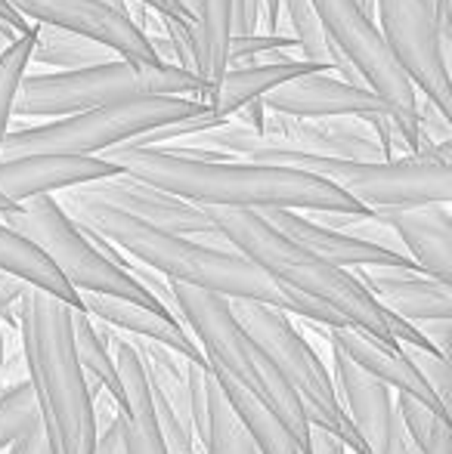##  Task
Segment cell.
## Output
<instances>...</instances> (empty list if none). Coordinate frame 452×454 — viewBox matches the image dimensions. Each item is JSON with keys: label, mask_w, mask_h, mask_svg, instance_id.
<instances>
[{"label": "cell", "mask_w": 452, "mask_h": 454, "mask_svg": "<svg viewBox=\"0 0 452 454\" xmlns=\"http://www.w3.org/2000/svg\"><path fill=\"white\" fill-rule=\"evenodd\" d=\"M183 96L205 102V84L193 72L177 66H137L127 59H109L81 72H41L25 74L12 106V118H68L115 102Z\"/></svg>", "instance_id": "8992f818"}, {"label": "cell", "mask_w": 452, "mask_h": 454, "mask_svg": "<svg viewBox=\"0 0 452 454\" xmlns=\"http://www.w3.org/2000/svg\"><path fill=\"white\" fill-rule=\"evenodd\" d=\"M329 359H332V371H335V377H332L335 395H338L341 411L347 414V420L353 424L356 436L362 439L369 454H387L393 430L400 427L397 395H393V389H387L381 380L366 374V371L350 362L338 347H332Z\"/></svg>", "instance_id": "2e32d148"}, {"label": "cell", "mask_w": 452, "mask_h": 454, "mask_svg": "<svg viewBox=\"0 0 452 454\" xmlns=\"http://www.w3.org/2000/svg\"><path fill=\"white\" fill-rule=\"evenodd\" d=\"M326 331H329L332 347H338L350 362L360 364L366 374H372L375 380H381L387 389H393V393H400V395H409V399L428 405L431 411L449 418V411L440 408V402H437L434 393L424 387V380L416 374V368L400 356V349L391 353V349L378 347L372 337L360 334L356 328H326Z\"/></svg>", "instance_id": "7402d4cb"}, {"label": "cell", "mask_w": 452, "mask_h": 454, "mask_svg": "<svg viewBox=\"0 0 452 454\" xmlns=\"http://www.w3.org/2000/svg\"><path fill=\"white\" fill-rule=\"evenodd\" d=\"M264 108L289 118H356V121H375L381 114H391L385 102L366 87H353L341 78H332V72H316L295 78L289 84L276 87L264 96Z\"/></svg>", "instance_id": "9a60e30c"}, {"label": "cell", "mask_w": 452, "mask_h": 454, "mask_svg": "<svg viewBox=\"0 0 452 454\" xmlns=\"http://www.w3.org/2000/svg\"><path fill=\"white\" fill-rule=\"evenodd\" d=\"M56 204L66 210V216L72 223L97 232L99 239H106L109 245L118 247L127 260L164 275L168 281L199 287V291L218 294V297L254 300V303L273 306L279 312L289 309L282 287L266 278L260 270H254L235 251H224V247L202 245L195 239H183V235L152 229L139 220H131L121 210H112L106 204L91 201V198L75 195L72 189L59 192Z\"/></svg>", "instance_id": "7a4b0ae2"}, {"label": "cell", "mask_w": 452, "mask_h": 454, "mask_svg": "<svg viewBox=\"0 0 452 454\" xmlns=\"http://www.w3.org/2000/svg\"><path fill=\"white\" fill-rule=\"evenodd\" d=\"M226 306L239 322V328L258 343L260 353L285 377V383L301 395L307 424L332 433L347 451L369 454L362 439L356 436L353 424L347 420V414L341 411L335 383L329 377V364L313 353V347L304 340V334L291 325V318L285 312L273 309V306L242 297H226Z\"/></svg>", "instance_id": "ba28073f"}, {"label": "cell", "mask_w": 452, "mask_h": 454, "mask_svg": "<svg viewBox=\"0 0 452 454\" xmlns=\"http://www.w3.org/2000/svg\"><path fill=\"white\" fill-rule=\"evenodd\" d=\"M109 59H115L112 50H106L103 43L91 41V37L37 25L35 50H31V62H37V66L56 68V72H81V68L103 66Z\"/></svg>", "instance_id": "4316f807"}, {"label": "cell", "mask_w": 452, "mask_h": 454, "mask_svg": "<svg viewBox=\"0 0 452 454\" xmlns=\"http://www.w3.org/2000/svg\"><path fill=\"white\" fill-rule=\"evenodd\" d=\"M170 287H174L183 325L199 343L214 380L220 387L242 389V393L254 395L260 405L270 408L279 424L295 436L297 449L307 454L310 424L304 418L301 395L285 383V377L260 353L258 343L239 328V322L226 306V297L177 285V281H170Z\"/></svg>", "instance_id": "5b68a950"}, {"label": "cell", "mask_w": 452, "mask_h": 454, "mask_svg": "<svg viewBox=\"0 0 452 454\" xmlns=\"http://www.w3.org/2000/svg\"><path fill=\"white\" fill-rule=\"evenodd\" d=\"M127 337V334H124ZM143 362V374L152 395V418L168 454H199L193 433V402H189L186 359L155 340L127 337Z\"/></svg>", "instance_id": "5bb4252c"}, {"label": "cell", "mask_w": 452, "mask_h": 454, "mask_svg": "<svg viewBox=\"0 0 452 454\" xmlns=\"http://www.w3.org/2000/svg\"><path fill=\"white\" fill-rule=\"evenodd\" d=\"M6 229L22 235L25 241L37 247L53 263V270L68 281L78 294H106V297H124L133 303H143L149 309H162L137 281L124 270L112 266L97 247L87 241V235L66 216V210L56 204L53 195L31 198L19 204L12 214L0 216ZM164 312V309H162ZM168 316V312H164Z\"/></svg>", "instance_id": "9c48e42d"}, {"label": "cell", "mask_w": 452, "mask_h": 454, "mask_svg": "<svg viewBox=\"0 0 452 454\" xmlns=\"http://www.w3.org/2000/svg\"><path fill=\"white\" fill-rule=\"evenodd\" d=\"M375 12L387 50L416 93H422L443 121H452L449 47L437 31L434 0H375Z\"/></svg>", "instance_id": "8fae6325"}, {"label": "cell", "mask_w": 452, "mask_h": 454, "mask_svg": "<svg viewBox=\"0 0 452 454\" xmlns=\"http://www.w3.org/2000/svg\"><path fill=\"white\" fill-rule=\"evenodd\" d=\"M183 4H186V6H189V10H193V12L199 10V0H183Z\"/></svg>", "instance_id": "c3c4849f"}, {"label": "cell", "mask_w": 452, "mask_h": 454, "mask_svg": "<svg viewBox=\"0 0 452 454\" xmlns=\"http://www.w3.org/2000/svg\"><path fill=\"white\" fill-rule=\"evenodd\" d=\"M81 309L97 322L109 325V328L121 331L127 337H139V340H155L170 347L174 353H180L186 362L205 364L199 343L193 340L186 328L174 322L170 316H164L162 309H149L143 303H133L124 297H106V294H78Z\"/></svg>", "instance_id": "44dd1931"}, {"label": "cell", "mask_w": 452, "mask_h": 454, "mask_svg": "<svg viewBox=\"0 0 452 454\" xmlns=\"http://www.w3.org/2000/svg\"><path fill=\"white\" fill-rule=\"evenodd\" d=\"M25 291H28V285L22 278L0 272V328L6 325L12 334H19V303H22Z\"/></svg>", "instance_id": "8d00e7d4"}, {"label": "cell", "mask_w": 452, "mask_h": 454, "mask_svg": "<svg viewBox=\"0 0 452 454\" xmlns=\"http://www.w3.org/2000/svg\"><path fill=\"white\" fill-rule=\"evenodd\" d=\"M4 454H50L41 424H35L31 430H25L22 436H19L16 442L10 445V451H4Z\"/></svg>", "instance_id": "60d3db41"}, {"label": "cell", "mask_w": 452, "mask_h": 454, "mask_svg": "<svg viewBox=\"0 0 452 454\" xmlns=\"http://www.w3.org/2000/svg\"><path fill=\"white\" fill-rule=\"evenodd\" d=\"M387 454H418L416 445L409 442V436H406L403 430V420H400V427L393 430V439H391V449H387Z\"/></svg>", "instance_id": "ee69618b"}, {"label": "cell", "mask_w": 452, "mask_h": 454, "mask_svg": "<svg viewBox=\"0 0 452 454\" xmlns=\"http://www.w3.org/2000/svg\"><path fill=\"white\" fill-rule=\"evenodd\" d=\"M72 343H75V359L84 374V387L91 399L97 402L99 395H109L112 405H121V387H118V371H115L112 353L103 343V337L93 328V318L84 309H72Z\"/></svg>", "instance_id": "484cf974"}, {"label": "cell", "mask_w": 452, "mask_h": 454, "mask_svg": "<svg viewBox=\"0 0 452 454\" xmlns=\"http://www.w3.org/2000/svg\"><path fill=\"white\" fill-rule=\"evenodd\" d=\"M350 275L372 294L381 309L406 322L452 318V285L431 278L416 266H366L350 270Z\"/></svg>", "instance_id": "ac0fdd59"}, {"label": "cell", "mask_w": 452, "mask_h": 454, "mask_svg": "<svg viewBox=\"0 0 452 454\" xmlns=\"http://www.w3.org/2000/svg\"><path fill=\"white\" fill-rule=\"evenodd\" d=\"M322 31L344 59L350 62L360 81L391 112L406 152H418V93L397 59L387 50L378 25L356 0H310Z\"/></svg>", "instance_id": "30bf717a"}, {"label": "cell", "mask_w": 452, "mask_h": 454, "mask_svg": "<svg viewBox=\"0 0 452 454\" xmlns=\"http://www.w3.org/2000/svg\"><path fill=\"white\" fill-rule=\"evenodd\" d=\"M124 4H137L143 10H152L158 19H170L180 25H195V12L189 10L183 0H124Z\"/></svg>", "instance_id": "f35d334b"}, {"label": "cell", "mask_w": 452, "mask_h": 454, "mask_svg": "<svg viewBox=\"0 0 452 454\" xmlns=\"http://www.w3.org/2000/svg\"><path fill=\"white\" fill-rule=\"evenodd\" d=\"M118 427L124 439V454H168L155 430V420H137L118 411Z\"/></svg>", "instance_id": "e575fe53"}, {"label": "cell", "mask_w": 452, "mask_h": 454, "mask_svg": "<svg viewBox=\"0 0 452 454\" xmlns=\"http://www.w3.org/2000/svg\"><path fill=\"white\" fill-rule=\"evenodd\" d=\"M254 214L264 216V220L270 223L276 232H282L285 239L307 247L310 254H316L320 260L338 266L344 272L366 270V266H416L409 257H403V254H391L375 245H366V241H356V239H350V235L335 232V229H326V226H320V223L307 220V216L297 214V210H254Z\"/></svg>", "instance_id": "d6986e66"}, {"label": "cell", "mask_w": 452, "mask_h": 454, "mask_svg": "<svg viewBox=\"0 0 452 454\" xmlns=\"http://www.w3.org/2000/svg\"><path fill=\"white\" fill-rule=\"evenodd\" d=\"M19 347L50 454H93L97 414L75 359L72 306L28 285L19 303Z\"/></svg>", "instance_id": "3957f363"}, {"label": "cell", "mask_w": 452, "mask_h": 454, "mask_svg": "<svg viewBox=\"0 0 452 454\" xmlns=\"http://www.w3.org/2000/svg\"><path fill=\"white\" fill-rule=\"evenodd\" d=\"M93 454H124V439H121L118 414H115L112 424L97 427V449Z\"/></svg>", "instance_id": "ab89813d"}, {"label": "cell", "mask_w": 452, "mask_h": 454, "mask_svg": "<svg viewBox=\"0 0 452 454\" xmlns=\"http://www.w3.org/2000/svg\"><path fill=\"white\" fill-rule=\"evenodd\" d=\"M418 328V334L431 343L437 356L449 359V349H452V318H431V322H412Z\"/></svg>", "instance_id": "74e56055"}, {"label": "cell", "mask_w": 452, "mask_h": 454, "mask_svg": "<svg viewBox=\"0 0 452 454\" xmlns=\"http://www.w3.org/2000/svg\"><path fill=\"white\" fill-rule=\"evenodd\" d=\"M264 0H229V37L260 35Z\"/></svg>", "instance_id": "d590c367"}, {"label": "cell", "mask_w": 452, "mask_h": 454, "mask_svg": "<svg viewBox=\"0 0 452 454\" xmlns=\"http://www.w3.org/2000/svg\"><path fill=\"white\" fill-rule=\"evenodd\" d=\"M16 207H19V204H12L10 198L0 195V216H4V214H12V210H16Z\"/></svg>", "instance_id": "bcb514c9"}, {"label": "cell", "mask_w": 452, "mask_h": 454, "mask_svg": "<svg viewBox=\"0 0 452 454\" xmlns=\"http://www.w3.org/2000/svg\"><path fill=\"white\" fill-rule=\"evenodd\" d=\"M307 454H350V451L344 449V442H338V439H335L332 433L316 430V427H310Z\"/></svg>", "instance_id": "b9f144b4"}, {"label": "cell", "mask_w": 452, "mask_h": 454, "mask_svg": "<svg viewBox=\"0 0 452 454\" xmlns=\"http://www.w3.org/2000/svg\"><path fill=\"white\" fill-rule=\"evenodd\" d=\"M121 170L106 158L78 155H16L0 158V195L12 204H25L31 198L68 192L78 185L118 176Z\"/></svg>", "instance_id": "e0dca14e"}, {"label": "cell", "mask_w": 452, "mask_h": 454, "mask_svg": "<svg viewBox=\"0 0 452 454\" xmlns=\"http://www.w3.org/2000/svg\"><path fill=\"white\" fill-rule=\"evenodd\" d=\"M208 220L218 226L239 257H245L254 270H260L279 287L297 291L310 300H320L332 312H338L350 328L372 337L378 347L397 353V343L387 334L385 309L372 300V294L360 285L350 272L326 263L307 247L295 245L282 232L270 226L254 210H229V207H202Z\"/></svg>", "instance_id": "277c9868"}, {"label": "cell", "mask_w": 452, "mask_h": 454, "mask_svg": "<svg viewBox=\"0 0 452 454\" xmlns=\"http://www.w3.org/2000/svg\"><path fill=\"white\" fill-rule=\"evenodd\" d=\"M264 31L260 35H279V0H264Z\"/></svg>", "instance_id": "7bdbcfd3"}, {"label": "cell", "mask_w": 452, "mask_h": 454, "mask_svg": "<svg viewBox=\"0 0 452 454\" xmlns=\"http://www.w3.org/2000/svg\"><path fill=\"white\" fill-rule=\"evenodd\" d=\"M208 445L205 454H258L251 436L245 433V427L239 424V418L229 408L226 395L220 393V387L211 380L208 389Z\"/></svg>", "instance_id": "4dcf8cb0"}, {"label": "cell", "mask_w": 452, "mask_h": 454, "mask_svg": "<svg viewBox=\"0 0 452 454\" xmlns=\"http://www.w3.org/2000/svg\"><path fill=\"white\" fill-rule=\"evenodd\" d=\"M0 272L16 275L25 285L62 300V303L72 306V309H81L78 291L53 270V263H50L31 241H25L22 235H16L12 229H6L4 223H0Z\"/></svg>", "instance_id": "cb8c5ba5"}, {"label": "cell", "mask_w": 452, "mask_h": 454, "mask_svg": "<svg viewBox=\"0 0 452 454\" xmlns=\"http://www.w3.org/2000/svg\"><path fill=\"white\" fill-rule=\"evenodd\" d=\"M109 164L131 180L180 198L195 207L229 210H297V214H369L320 176L251 161H189L164 149L118 145Z\"/></svg>", "instance_id": "6da1fadb"}, {"label": "cell", "mask_w": 452, "mask_h": 454, "mask_svg": "<svg viewBox=\"0 0 452 454\" xmlns=\"http://www.w3.org/2000/svg\"><path fill=\"white\" fill-rule=\"evenodd\" d=\"M297 53L295 37L289 35H248V37H229L226 43V72L229 68L258 62L260 56H289ZM291 59V56H289ZM297 59V56H295Z\"/></svg>", "instance_id": "d6a6232c"}, {"label": "cell", "mask_w": 452, "mask_h": 454, "mask_svg": "<svg viewBox=\"0 0 452 454\" xmlns=\"http://www.w3.org/2000/svg\"><path fill=\"white\" fill-rule=\"evenodd\" d=\"M0 377H4V328H0Z\"/></svg>", "instance_id": "7dc6e473"}, {"label": "cell", "mask_w": 452, "mask_h": 454, "mask_svg": "<svg viewBox=\"0 0 452 454\" xmlns=\"http://www.w3.org/2000/svg\"><path fill=\"white\" fill-rule=\"evenodd\" d=\"M0 22H4L6 28L12 31V35H25V31L31 28V25H28V22H22V19H19L16 12H12L10 6L4 4V0H0Z\"/></svg>", "instance_id": "f6af8a7d"}, {"label": "cell", "mask_w": 452, "mask_h": 454, "mask_svg": "<svg viewBox=\"0 0 452 454\" xmlns=\"http://www.w3.org/2000/svg\"><path fill=\"white\" fill-rule=\"evenodd\" d=\"M0 454H4V451H0Z\"/></svg>", "instance_id": "f907efd6"}, {"label": "cell", "mask_w": 452, "mask_h": 454, "mask_svg": "<svg viewBox=\"0 0 452 454\" xmlns=\"http://www.w3.org/2000/svg\"><path fill=\"white\" fill-rule=\"evenodd\" d=\"M279 10H285V19H289V25H291L289 37H295V43H297V59L326 68V72H338V78L353 87H366L360 81V74L350 68V62L332 47V41H329L326 31H322L310 0H279Z\"/></svg>", "instance_id": "d4e9b609"}, {"label": "cell", "mask_w": 452, "mask_h": 454, "mask_svg": "<svg viewBox=\"0 0 452 454\" xmlns=\"http://www.w3.org/2000/svg\"><path fill=\"white\" fill-rule=\"evenodd\" d=\"M220 393L226 395L229 408H233V414L239 418V424L245 427V433L251 436L258 454H304L301 449H297L295 436H291V433L276 420V414H273L266 405H260L254 395L242 393V389H235V387H220Z\"/></svg>", "instance_id": "83f0119b"}, {"label": "cell", "mask_w": 452, "mask_h": 454, "mask_svg": "<svg viewBox=\"0 0 452 454\" xmlns=\"http://www.w3.org/2000/svg\"><path fill=\"white\" fill-rule=\"evenodd\" d=\"M393 229L406 257L424 275L452 285V214L449 204H424L406 210H375Z\"/></svg>", "instance_id": "ffe728a7"}, {"label": "cell", "mask_w": 452, "mask_h": 454, "mask_svg": "<svg viewBox=\"0 0 452 454\" xmlns=\"http://www.w3.org/2000/svg\"><path fill=\"white\" fill-rule=\"evenodd\" d=\"M72 192L81 198H91V201H97V204H106V207H112V210H121V214H127L131 220H139L152 229H162V232H174V235H183V239L202 241V245L233 251L202 207L180 201V198L168 195V192H162V189H152V185H146L139 180H131V176H124V174L91 183V185H78V189H72Z\"/></svg>", "instance_id": "4fadbf2b"}, {"label": "cell", "mask_w": 452, "mask_h": 454, "mask_svg": "<svg viewBox=\"0 0 452 454\" xmlns=\"http://www.w3.org/2000/svg\"><path fill=\"white\" fill-rule=\"evenodd\" d=\"M211 114L214 112L205 102L183 99V96L115 102V106L91 108V112L68 114V118L16 127V130L6 133L0 158H16V155L99 158L106 152L118 149V145H127L133 139L146 137V133H155L170 124H183V121L211 118Z\"/></svg>", "instance_id": "52a82bcc"}, {"label": "cell", "mask_w": 452, "mask_h": 454, "mask_svg": "<svg viewBox=\"0 0 452 454\" xmlns=\"http://www.w3.org/2000/svg\"><path fill=\"white\" fill-rule=\"evenodd\" d=\"M400 356L416 368V374L424 380V387L434 393V399L440 402V408L452 405V368L449 359L431 353V349H416V347H400Z\"/></svg>", "instance_id": "836d02e7"}, {"label": "cell", "mask_w": 452, "mask_h": 454, "mask_svg": "<svg viewBox=\"0 0 452 454\" xmlns=\"http://www.w3.org/2000/svg\"><path fill=\"white\" fill-rule=\"evenodd\" d=\"M37 25H31L25 35H19L10 47L0 50V152H4V139L10 133L12 106H16V93L22 78L31 68V50H35Z\"/></svg>", "instance_id": "f546056e"}, {"label": "cell", "mask_w": 452, "mask_h": 454, "mask_svg": "<svg viewBox=\"0 0 452 454\" xmlns=\"http://www.w3.org/2000/svg\"><path fill=\"white\" fill-rule=\"evenodd\" d=\"M37 424V405L28 380L0 387V451L10 449L25 430Z\"/></svg>", "instance_id": "1f68e13d"}, {"label": "cell", "mask_w": 452, "mask_h": 454, "mask_svg": "<svg viewBox=\"0 0 452 454\" xmlns=\"http://www.w3.org/2000/svg\"><path fill=\"white\" fill-rule=\"evenodd\" d=\"M118 4H124V0H118Z\"/></svg>", "instance_id": "681fc988"}, {"label": "cell", "mask_w": 452, "mask_h": 454, "mask_svg": "<svg viewBox=\"0 0 452 454\" xmlns=\"http://www.w3.org/2000/svg\"><path fill=\"white\" fill-rule=\"evenodd\" d=\"M397 395V414L403 420V430L409 442L416 445L418 454H452V430L449 418L431 411L428 405L409 399V395Z\"/></svg>", "instance_id": "f1b7e54d"}, {"label": "cell", "mask_w": 452, "mask_h": 454, "mask_svg": "<svg viewBox=\"0 0 452 454\" xmlns=\"http://www.w3.org/2000/svg\"><path fill=\"white\" fill-rule=\"evenodd\" d=\"M4 4L28 25L91 37L112 50L118 59L137 62V66H162L146 35L127 16V4L118 6L112 0H4Z\"/></svg>", "instance_id": "7c38bea8"}, {"label": "cell", "mask_w": 452, "mask_h": 454, "mask_svg": "<svg viewBox=\"0 0 452 454\" xmlns=\"http://www.w3.org/2000/svg\"><path fill=\"white\" fill-rule=\"evenodd\" d=\"M326 72L320 66H310V62L301 59H289V56H276L270 62H248V66L229 68L224 78L218 81L211 93H208L205 106L211 108L218 118L233 121V114L239 112L242 106L254 99H264L270 90L289 84L295 78H304V74H316Z\"/></svg>", "instance_id": "603a6c76"}]
</instances>
